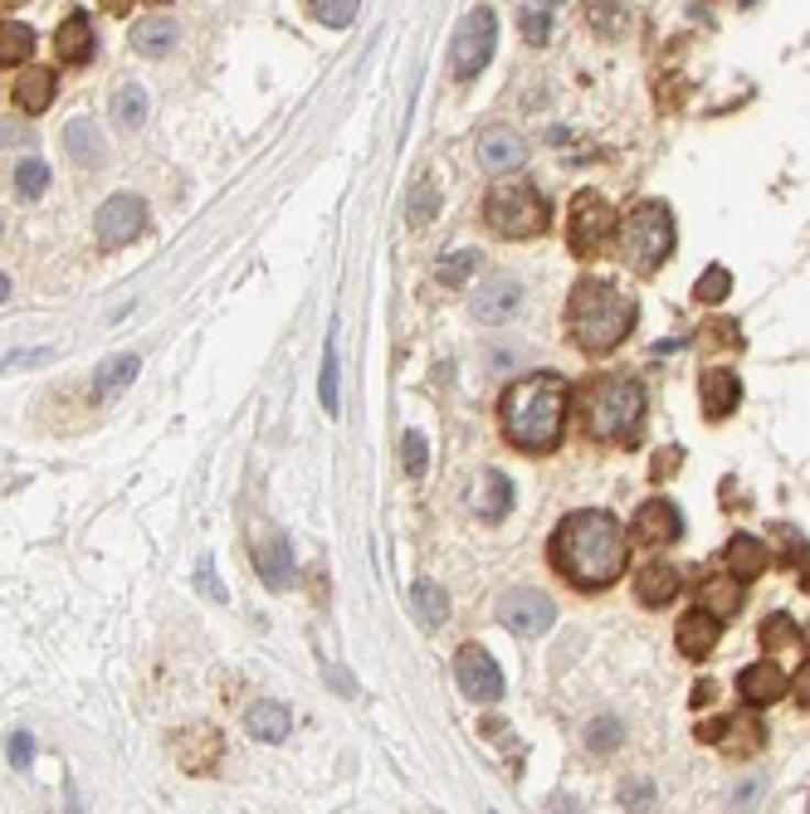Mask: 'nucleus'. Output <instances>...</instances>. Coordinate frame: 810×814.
Instances as JSON below:
<instances>
[{"label": "nucleus", "instance_id": "1", "mask_svg": "<svg viewBox=\"0 0 810 814\" xmlns=\"http://www.w3.org/2000/svg\"><path fill=\"white\" fill-rule=\"evenodd\" d=\"M552 566L567 575L581 591H601V585L621 581L625 561H630V541L621 522L601 507H581V513H567L561 527L552 531V547H547Z\"/></svg>", "mask_w": 810, "mask_h": 814}, {"label": "nucleus", "instance_id": "2", "mask_svg": "<svg viewBox=\"0 0 810 814\" xmlns=\"http://www.w3.org/2000/svg\"><path fill=\"white\" fill-rule=\"evenodd\" d=\"M503 439L523 454H552L561 444V429H567V381L557 371H537L523 376L503 391L499 405Z\"/></svg>", "mask_w": 810, "mask_h": 814}, {"label": "nucleus", "instance_id": "3", "mask_svg": "<svg viewBox=\"0 0 810 814\" xmlns=\"http://www.w3.org/2000/svg\"><path fill=\"white\" fill-rule=\"evenodd\" d=\"M639 322V308L635 298H625L621 288L601 284V278H581L571 288V302H567V332L577 337L581 352L601 356V352H615Z\"/></svg>", "mask_w": 810, "mask_h": 814}, {"label": "nucleus", "instance_id": "4", "mask_svg": "<svg viewBox=\"0 0 810 814\" xmlns=\"http://www.w3.org/2000/svg\"><path fill=\"white\" fill-rule=\"evenodd\" d=\"M645 429V391L635 376L615 371V376H591L587 381V435L605 444H635Z\"/></svg>", "mask_w": 810, "mask_h": 814}, {"label": "nucleus", "instance_id": "5", "mask_svg": "<svg viewBox=\"0 0 810 814\" xmlns=\"http://www.w3.org/2000/svg\"><path fill=\"white\" fill-rule=\"evenodd\" d=\"M483 220H489V230L503 234V240H537V234L547 230V220H552V210H547V200L537 196L527 180H508V186L489 190Z\"/></svg>", "mask_w": 810, "mask_h": 814}, {"label": "nucleus", "instance_id": "6", "mask_svg": "<svg viewBox=\"0 0 810 814\" xmlns=\"http://www.w3.org/2000/svg\"><path fill=\"white\" fill-rule=\"evenodd\" d=\"M621 249L635 268L655 274L664 258L674 254V215L664 200H645L621 220Z\"/></svg>", "mask_w": 810, "mask_h": 814}, {"label": "nucleus", "instance_id": "7", "mask_svg": "<svg viewBox=\"0 0 810 814\" xmlns=\"http://www.w3.org/2000/svg\"><path fill=\"white\" fill-rule=\"evenodd\" d=\"M615 230H621V220H615L611 200H605L601 190H577V200H571V220H567L571 254L577 258L605 254V244L615 240Z\"/></svg>", "mask_w": 810, "mask_h": 814}, {"label": "nucleus", "instance_id": "8", "mask_svg": "<svg viewBox=\"0 0 810 814\" xmlns=\"http://www.w3.org/2000/svg\"><path fill=\"white\" fill-rule=\"evenodd\" d=\"M493 40H499L493 10H469L455 30V44H449V69H455V78H479L483 64L493 59Z\"/></svg>", "mask_w": 810, "mask_h": 814}, {"label": "nucleus", "instance_id": "9", "mask_svg": "<svg viewBox=\"0 0 810 814\" xmlns=\"http://www.w3.org/2000/svg\"><path fill=\"white\" fill-rule=\"evenodd\" d=\"M147 230V206H142L138 196H108L103 206L94 215V234L103 249H122L132 244L138 234Z\"/></svg>", "mask_w": 810, "mask_h": 814}, {"label": "nucleus", "instance_id": "10", "mask_svg": "<svg viewBox=\"0 0 810 814\" xmlns=\"http://www.w3.org/2000/svg\"><path fill=\"white\" fill-rule=\"evenodd\" d=\"M499 619L513 629L517 639H537V635H547V629L557 625V605L547 601L543 591H527V585H523V591H508L499 601Z\"/></svg>", "mask_w": 810, "mask_h": 814}, {"label": "nucleus", "instance_id": "11", "mask_svg": "<svg viewBox=\"0 0 810 814\" xmlns=\"http://www.w3.org/2000/svg\"><path fill=\"white\" fill-rule=\"evenodd\" d=\"M455 678H459V688H464L474 703H499V697H503V669L493 663L489 649H479V644H464V649H459Z\"/></svg>", "mask_w": 810, "mask_h": 814}, {"label": "nucleus", "instance_id": "12", "mask_svg": "<svg viewBox=\"0 0 810 814\" xmlns=\"http://www.w3.org/2000/svg\"><path fill=\"white\" fill-rule=\"evenodd\" d=\"M250 557H254V566H259V575H264L269 591H288V585H294V547H288L284 531H274V527L254 531Z\"/></svg>", "mask_w": 810, "mask_h": 814}, {"label": "nucleus", "instance_id": "13", "mask_svg": "<svg viewBox=\"0 0 810 814\" xmlns=\"http://www.w3.org/2000/svg\"><path fill=\"white\" fill-rule=\"evenodd\" d=\"M718 639H723V619L703 605L689 609V615L679 619V629H674V644H679L683 659H708V653L718 649Z\"/></svg>", "mask_w": 810, "mask_h": 814}, {"label": "nucleus", "instance_id": "14", "mask_svg": "<svg viewBox=\"0 0 810 814\" xmlns=\"http://www.w3.org/2000/svg\"><path fill=\"white\" fill-rule=\"evenodd\" d=\"M523 284L517 278H508V274H499V278H489V284L479 288V298H474V318L479 322H508V318H517L523 312Z\"/></svg>", "mask_w": 810, "mask_h": 814}, {"label": "nucleus", "instance_id": "15", "mask_svg": "<svg viewBox=\"0 0 810 814\" xmlns=\"http://www.w3.org/2000/svg\"><path fill=\"white\" fill-rule=\"evenodd\" d=\"M172 751H176V761H182L190 776H206L210 766L220 761V737L210 727H200V722H190L186 732H176V737H172Z\"/></svg>", "mask_w": 810, "mask_h": 814}, {"label": "nucleus", "instance_id": "16", "mask_svg": "<svg viewBox=\"0 0 810 814\" xmlns=\"http://www.w3.org/2000/svg\"><path fill=\"white\" fill-rule=\"evenodd\" d=\"M523 162H527V142L517 138V132H508V128H489V132L479 138V166H483V172L503 176V172H517Z\"/></svg>", "mask_w": 810, "mask_h": 814}, {"label": "nucleus", "instance_id": "17", "mask_svg": "<svg viewBox=\"0 0 810 814\" xmlns=\"http://www.w3.org/2000/svg\"><path fill=\"white\" fill-rule=\"evenodd\" d=\"M679 531H683V517L669 497H649V503H639V513H635V537L639 541L664 547V541H674Z\"/></svg>", "mask_w": 810, "mask_h": 814}, {"label": "nucleus", "instance_id": "18", "mask_svg": "<svg viewBox=\"0 0 810 814\" xmlns=\"http://www.w3.org/2000/svg\"><path fill=\"white\" fill-rule=\"evenodd\" d=\"M737 693L747 697L752 707H771V703H781V697L791 693V678H786V673L767 659V663H752V669H742Z\"/></svg>", "mask_w": 810, "mask_h": 814}, {"label": "nucleus", "instance_id": "19", "mask_svg": "<svg viewBox=\"0 0 810 814\" xmlns=\"http://www.w3.org/2000/svg\"><path fill=\"white\" fill-rule=\"evenodd\" d=\"M699 395H703L708 420H727V415L737 410V400H742V386H737V376L727 366H708L703 381H699Z\"/></svg>", "mask_w": 810, "mask_h": 814}, {"label": "nucleus", "instance_id": "20", "mask_svg": "<svg viewBox=\"0 0 810 814\" xmlns=\"http://www.w3.org/2000/svg\"><path fill=\"white\" fill-rule=\"evenodd\" d=\"M64 152H69L74 166H103L108 162V146H103V132H98L94 118H74L64 128Z\"/></svg>", "mask_w": 810, "mask_h": 814}, {"label": "nucleus", "instance_id": "21", "mask_svg": "<svg viewBox=\"0 0 810 814\" xmlns=\"http://www.w3.org/2000/svg\"><path fill=\"white\" fill-rule=\"evenodd\" d=\"M674 595H679V566H669V561H649V566H639L635 575V601L659 609L669 605Z\"/></svg>", "mask_w": 810, "mask_h": 814}, {"label": "nucleus", "instance_id": "22", "mask_svg": "<svg viewBox=\"0 0 810 814\" xmlns=\"http://www.w3.org/2000/svg\"><path fill=\"white\" fill-rule=\"evenodd\" d=\"M742 585H747V581H737L733 571L703 575V581H699V605L713 609L718 619H723V615H737V609H742Z\"/></svg>", "mask_w": 810, "mask_h": 814}, {"label": "nucleus", "instance_id": "23", "mask_svg": "<svg viewBox=\"0 0 810 814\" xmlns=\"http://www.w3.org/2000/svg\"><path fill=\"white\" fill-rule=\"evenodd\" d=\"M54 54H59L64 64H84L88 54H94V20H88L84 10H74V15L54 30Z\"/></svg>", "mask_w": 810, "mask_h": 814}, {"label": "nucleus", "instance_id": "24", "mask_svg": "<svg viewBox=\"0 0 810 814\" xmlns=\"http://www.w3.org/2000/svg\"><path fill=\"white\" fill-rule=\"evenodd\" d=\"M54 74L44 69V64H30V69H20V78H15V103H20V112H30V118H35V112H44L54 103Z\"/></svg>", "mask_w": 810, "mask_h": 814}, {"label": "nucleus", "instance_id": "25", "mask_svg": "<svg viewBox=\"0 0 810 814\" xmlns=\"http://www.w3.org/2000/svg\"><path fill=\"white\" fill-rule=\"evenodd\" d=\"M176 40H182V30H176L172 20H162V15L138 20V25H132V50L147 54V59H162V54H172Z\"/></svg>", "mask_w": 810, "mask_h": 814}, {"label": "nucleus", "instance_id": "26", "mask_svg": "<svg viewBox=\"0 0 810 814\" xmlns=\"http://www.w3.org/2000/svg\"><path fill=\"white\" fill-rule=\"evenodd\" d=\"M288 727H294V717H288L284 703H254L244 712V732H250L254 741H284Z\"/></svg>", "mask_w": 810, "mask_h": 814}, {"label": "nucleus", "instance_id": "27", "mask_svg": "<svg viewBox=\"0 0 810 814\" xmlns=\"http://www.w3.org/2000/svg\"><path fill=\"white\" fill-rule=\"evenodd\" d=\"M727 571H733L737 581H757V575L767 571V547H762L757 537H747V531H737V537L727 541Z\"/></svg>", "mask_w": 810, "mask_h": 814}, {"label": "nucleus", "instance_id": "28", "mask_svg": "<svg viewBox=\"0 0 810 814\" xmlns=\"http://www.w3.org/2000/svg\"><path fill=\"white\" fill-rule=\"evenodd\" d=\"M508 507H513L508 473L489 469V473H483V483H479V517H483V522H503V517H508Z\"/></svg>", "mask_w": 810, "mask_h": 814}, {"label": "nucleus", "instance_id": "29", "mask_svg": "<svg viewBox=\"0 0 810 814\" xmlns=\"http://www.w3.org/2000/svg\"><path fill=\"white\" fill-rule=\"evenodd\" d=\"M411 605H415V619H420L425 629H440V625H445V615H449L445 591L430 581V575H420V581L411 585Z\"/></svg>", "mask_w": 810, "mask_h": 814}, {"label": "nucleus", "instance_id": "30", "mask_svg": "<svg viewBox=\"0 0 810 814\" xmlns=\"http://www.w3.org/2000/svg\"><path fill=\"white\" fill-rule=\"evenodd\" d=\"M552 15H557V0H523V15H517L523 40L543 50V44L552 40Z\"/></svg>", "mask_w": 810, "mask_h": 814}, {"label": "nucleus", "instance_id": "31", "mask_svg": "<svg viewBox=\"0 0 810 814\" xmlns=\"http://www.w3.org/2000/svg\"><path fill=\"white\" fill-rule=\"evenodd\" d=\"M142 371V361L132 356V352H122V356H108L103 366L94 371V395H112V391H122V386H132V376Z\"/></svg>", "mask_w": 810, "mask_h": 814}, {"label": "nucleus", "instance_id": "32", "mask_svg": "<svg viewBox=\"0 0 810 814\" xmlns=\"http://www.w3.org/2000/svg\"><path fill=\"white\" fill-rule=\"evenodd\" d=\"M30 54H35V30L20 25V20L0 25V69H10V64H30Z\"/></svg>", "mask_w": 810, "mask_h": 814}, {"label": "nucleus", "instance_id": "33", "mask_svg": "<svg viewBox=\"0 0 810 814\" xmlns=\"http://www.w3.org/2000/svg\"><path fill=\"white\" fill-rule=\"evenodd\" d=\"M112 122H118L122 132H138L142 122H147V94H142L138 84L118 88V98H112Z\"/></svg>", "mask_w": 810, "mask_h": 814}, {"label": "nucleus", "instance_id": "34", "mask_svg": "<svg viewBox=\"0 0 810 814\" xmlns=\"http://www.w3.org/2000/svg\"><path fill=\"white\" fill-rule=\"evenodd\" d=\"M435 210H440V186H435L430 176H420V180H415V190L405 196V220H411V224H430Z\"/></svg>", "mask_w": 810, "mask_h": 814}, {"label": "nucleus", "instance_id": "35", "mask_svg": "<svg viewBox=\"0 0 810 814\" xmlns=\"http://www.w3.org/2000/svg\"><path fill=\"white\" fill-rule=\"evenodd\" d=\"M357 6H362V0H308V10L318 15V25H328V30H347V25H352Z\"/></svg>", "mask_w": 810, "mask_h": 814}, {"label": "nucleus", "instance_id": "36", "mask_svg": "<svg viewBox=\"0 0 810 814\" xmlns=\"http://www.w3.org/2000/svg\"><path fill=\"white\" fill-rule=\"evenodd\" d=\"M727 293H733V274H727V268H703L699 274V284H693V298L699 302H708V308H718V302L727 298Z\"/></svg>", "mask_w": 810, "mask_h": 814}, {"label": "nucleus", "instance_id": "37", "mask_svg": "<svg viewBox=\"0 0 810 814\" xmlns=\"http://www.w3.org/2000/svg\"><path fill=\"white\" fill-rule=\"evenodd\" d=\"M44 186H50V166H44V162H35V156H30V162L15 166V190H20L25 200H40Z\"/></svg>", "mask_w": 810, "mask_h": 814}, {"label": "nucleus", "instance_id": "38", "mask_svg": "<svg viewBox=\"0 0 810 814\" xmlns=\"http://www.w3.org/2000/svg\"><path fill=\"white\" fill-rule=\"evenodd\" d=\"M474 268H479V254H474V249H459V254H449L440 264V284L445 288H464Z\"/></svg>", "mask_w": 810, "mask_h": 814}, {"label": "nucleus", "instance_id": "39", "mask_svg": "<svg viewBox=\"0 0 810 814\" xmlns=\"http://www.w3.org/2000/svg\"><path fill=\"white\" fill-rule=\"evenodd\" d=\"M318 395H322V410L337 415L342 395H337V346H332V337H328V346H322V381H318Z\"/></svg>", "mask_w": 810, "mask_h": 814}, {"label": "nucleus", "instance_id": "40", "mask_svg": "<svg viewBox=\"0 0 810 814\" xmlns=\"http://www.w3.org/2000/svg\"><path fill=\"white\" fill-rule=\"evenodd\" d=\"M621 741H625V732H621V722H615V717H595L591 722V732H587L591 751H615Z\"/></svg>", "mask_w": 810, "mask_h": 814}, {"label": "nucleus", "instance_id": "41", "mask_svg": "<svg viewBox=\"0 0 810 814\" xmlns=\"http://www.w3.org/2000/svg\"><path fill=\"white\" fill-rule=\"evenodd\" d=\"M796 625H791V615H771L767 625H762V644H767V649H796Z\"/></svg>", "mask_w": 810, "mask_h": 814}, {"label": "nucleus", "instance_id": "42", "mask_svg": "<svg viewBox=\"0 0 810 814\" xmlns=\"http://www.w3.org/2000/svg\"><path fill=\"white\" fill-rule=\"evenodd\" d=\"M591 20H595V30H605V35H621L625 0H591Z\"/></svg>", "mask_w": 810, "mask_h": 814}, {"label": "nucleus", "instance_id": "43", "mask_svg": "<svg viewBox=\"0 0 810 814\" xmlns=\"http://www.w3.org/2000/svg\"><path fill=\"white\" fill-rule=\"evenodd\" d=\"M401 463H405L411 479H420V473H425V435H420V429H405V435H401Z\"/></svg>", "mask_w": 810, "mask_h": 814}, {"label": "nucleus", "instance_id": "44", "mask_svg": "<svg viewBox=\"0 0 810 814\" xmlns=\"http://www.w3.org/2000/svg\"><path fill=\"white\" fill-rule=\"evenodd\" d=\"M196 585H200V595H210L216 605L230 601V591H225V581L216 575V566H210V561H200V566H196Z\"/></svg>", "mask_w": 810, "mask_h": 814}, {"label": "nucleus", "instance_id": "45", "mask_svg": "<svg viewBox=\"0 0 810 814\" xmlns=\"http://www.w3.org/2000/svg\"><path fill=\"white\" fill-rule=\"evenodd\" d=\"M649 800H655V785H649V780H625V785H621V805L625 810H645Z\"/></svg>", "mask_w": 810, "mask_h": 814}, {"label": "nucleus", "instance_id": "46", "mask_svg": "<svg viewBox=\"0 0 810 814\" xmlns=\"http://www.w3.org/2000/svg\"><path fill=\"white\" fill-rule=\"evenodd\" d=\"M6 751H10V766H30L35 761V737H30V732H15Z\"/></svg>", "mask_w": 810, "mask_h": 814}, {"label": "nucleus", "instance_id": "47", "mask_svg": "<svg viewBox=\"0 0 810 814\" xmlns=\"http://www.w3.org/2000/svg\"><path fill=\"white\" fill-rule=\"evenodd\" d=\"M679 463H683V449H659V459H655V479L664 483L674 469H679Z\"/></svg>", "mask_w": 810, "mask_h": 814}, {"label": "nucleus", "instance_id": "48", "mask_svg": "<svg viewBox=\"0 0 810 814\" xmlns=\"http://www.w3.org/2000/svg\"><path fill=\"white\" fill-rule=\"evenodd\" d=\"M791 688H796V697H801V703H810V663H806L801 673H796V683H791Z\"/></svg>", "mask_w": 810, "mask_h": 814}, {"label": "nucleus", "instance_id": "49", "mask_svg": "<svg viewBox=\"0 0 810 814\" xmlns=\"http://www.w3.org/2000/svg\"><path fill=\"white\" fill-rule=\"evenodd\" d=\"M713 688H718V683H699V693H693V703H699V707H703V703H713Z\"/></svg>", "mask_w": 810, "mask_h": 814}, {"label": "nucleus", "instance_id": "50", "mask_svg": "<svg viewBox=\"0 0 810 814\" xmlns=\"http://www.w3.org/2000/svg\"><path fill=\"white\" fill-rule=\"evenodd\" d=\"M10 138H15V142H25V132H20V128H0V142H10Z\"/></svg>", "mask_w": 810, "mask_h": 814}, {"label": "nucleus", "instance_id": "51", "mask_svg": "<svg viewBox=\"0 0 810 814\" xmlns=\"http://www.w3.org/2000/svg\"><path fill=\"white\" fill-rule=\"evenodd\" d=\"M15 6H25V0H0V15H10Z\"/></svg>", "mask_w": 810, "mask_h": 814}, {"label": "nucleus", "instance_id": "52", "mask_svg": "<svg viewBox=\"0 0 810 814\" xmlns=\"http://www.w3.org/2000/svg\"><path fill=\"white\" fill-rule=\"evenodd\" d=\"M6 298H10V278L0 274V302H6Z\"/></svg>", "mask_w": 810, "mask_h": 814}, {"label": "nucleus", "instance_id": "53", "mask_svg": "<svg viewBox=\"0 0 810 814\" xmlns=\"http://www.w3.org/2000/svg\"><path fill=\"white\" fill-rule=\"evenodd\" d=\"M801 585H806V595H810V561H806V566H801Z\"/></svg>", "mask_w": 810, "mask_h": 814}, {"label": "nucleus", "instance_id": "54", "mask_svg": "<svg viewBox=\"0 0 810 814\" xmlns=\"http://www.w3.org/2000/svg\"><path fill=\"white\" fill-rule=\"evenodd\" d=\"M806 639H810V629H806Z\"/></svg>", "mask_w": 810, "mask_h": 814}]
</instances>
